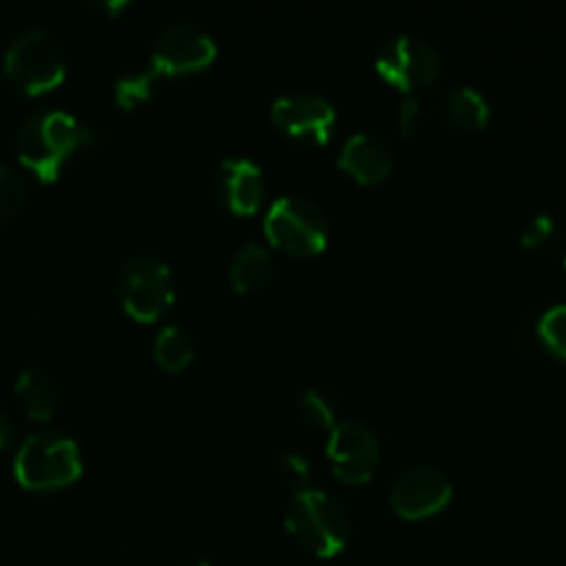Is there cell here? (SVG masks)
<instances>
[{"label": "cell", "instance_id": "1", "mask_svg": "<svg viewBox=\"0 0 566 566\" xmlns=\"http://www.w3.org/2000/svg\"><path fill=\"white\" fill-rule=\"evenodd\" d=\"M94 130L64 108H42L25 116L17 133V155L44 182H53L75 149L88 147Z\"/></svg>", "mask_w": 566, "mask_h": 566}, {"label": "cell", "instance_id": "2", "mask_svg": "<svg viewBox=\"0 0 566 566\" xmlns=\"http://www.w3.org/2000/svg\"><path fill=\"white\" fill-rule=\"evenodd\" d=\"M83 473L81 448L70 434L42 429L22 440L14 453V479L25 490H59Z\"/></svg>", "mask_w": 566, "mask_h": 566}, {"label": "cell", "instance_id": "3", "mask_svg": "<svg viewBox=\"0 0 566 566\" xmlns=\"http://www.w3.org/2000/svg\"><path fill=\"white\" fill-rule=\"evenodd\" d=\"M287 531L302 542L315 556H337L348 542V514L329 492L310 490L296 492L291 509H287Z\"/></svg>", "mask_w": 566, "mask_h": 566}, {"label": "cell", "instance_id": "4", "mask_svg": "<svg viewBox=\"0 0 566 566\" xmlns=\"http://www.w3.org/2000/svg\"><path fill=\"white\" fill-rule=\"evenodd\" d=\"M6 72L22 92H48L66 75L64 50L48 28H25L6 50Z\"/></svg>", "mask_w": 566, "mask_h": 566}, {"label": "cell", "instance_id": "5", "mask_svg": "<svg viewBox=\"0 0 566 566\" xmlns=\"http://www.w3.org/2000/svg\"><path fill=\"white\" fill-rule=\"evenodd\" d=\"M265 235L293 254H318L329 241V219L313 199L276 197L265 210Z\"/></svg>", "mask_w": 566, "mask_h": 566}, {"label": "cell", "instance_id": "6", "mask_svg": "<svg viewBox=\"0 0 566 566\" xmlns=\"http://www.w3.org/2000/svg\"><path fill=\"white\" fill-rule=\"evenodd\" d=\"M116 293L127 315L136 321H155L175 302V282L164 260L153 254H138L127 260L116 280Z\"/></svg>", "mask_w": 566, "mask_h": 566}, {"label": "cell", "instance_id": "7", "mask_svg": "<svg viewBox=\"0 0 566 566\" xmlns=\"http://www.w3.org/2000/svg\"><path fill=\"white\" fill-rule=\"evenodd\" d=\"M376 70L398 88H423L440 75L442 55L426 39L415 33H398L381 44Z\"/></svg>", "mask_w": 566, "mask_h": 566}, {"label": "cell", "instance_id": "8", "mask_svg": "<svg viewBox=\"0 0 566 566\" xmlns=\"http://www.w3.org/2000/svg\"><path fill=\"white\" fill-rule=\"evenodd\" d=\"M216 53H219L216 39L205 28L193 25V22H171L155 36L149 66L160 77L186 75V72L205 70L216 59Z\"/></svg>", "mask_w": 566, "mask_h": 566}, {"label": "cell", "instance_id": "9", "mask_svg": "<svg viewBox=\"0 0 566 566\" xmlns=\"http://www.w3.org/2000/svg\"><path fill=\"white\" fill-rule=\"evenodd\" d=\"M326 453L337 479L348 484H365L379 464V437L363 420H337L329 429Z\"/></svg>", "mask_w": 566, "mask_h": 566}, {"label": "cell", "instance_id": "10", "mask_svg": "<svg viewBox=\"0 0 566 566\" xmlns=\"http://www.w3.org/2000/svg\"><path fill=\"white\" fill-rule=\"evenodd\" d=\"M453 497V486L442 470L431 464H412L401 470L390 486V503L401 517L420 520L446 509Z\"/></svg>", "mask_w": 566, "mask_h": 566}, {"label": "cell", "instance_id": "11", "mask_svg": "<svg viewBox=\"0 0 566 566\" xmlns=\"http://www.w3.org/2000/svg\"><path fill=\"white\" fill-rule=\"evenodd\" d=\"M271 119L287 136L326 144L337 125V111L332 105V99H326L324 94L293 92L274 99V105H271Z\"/></svg>", "mask_w": 566, "mask_h": 566}, {"label": "cell", "instance_id": "12", "mask_svg": "<svg viewBox=\"0 0 566 566\" xmlns=\"http://www.w3.org/2000/svg\"><path fill=\"white\" fill-rule=\"evenodd\" d=\"M213 182L216 193L232 213H254L265 197L263 166L252 158H224Z\"/></svg>", "mask_w": 566, "mask_h": 566}, {"label": "cell", "instance_id": "13", "mask_svg": "<svg viewBox=\"0 0 566 566\" xmlns=\"http://www.w3.org/2000/svg\"><path fill=\"white\" fill-rule=\"evenodd\" d=\"M337 164L348 175L357 177L359 182H379L396 166V155H392L390 144L385 138L376 136V133L359 130L346 138L340 155H337Z\"/></svg>", "mask_w": 566, "mask_h": 566}, {"label": "cell", "instance_id": "14", "mask_svg": "<svg viewBox=\"0 0 566 566\" xmlns=\"http://www.w3.org/2000/svg\"><path fill=\"white\" fill-rule=\"evenodd\" d=\"M14 392L20 398L22 409L33 420H48L55 412V403H59V387L39 368L20 370V376L14 381Z\"/></svg>", "mask_w": 566, "mask_h": 566}, {"label": "cell", "instance_id": "15", "mask_svg": "<svg viewBox=\"0 0 566 566\" xmlns=\"http://www.w3.org/2000/svg\"><path fill=\"white\" fill-rule=\"evenodd\" d=\"M442 114L448 122L464 130H481L490 122V103L484 94L473 86H453L442 99Z\"/></svg>", "mask_w": 566, "mask_h": 566}, {"label": "cell", "instance_id": "16", "mask_svg": "<svg viewBox=\"0 0 566 566\" xmlns=\"http://www.w3.org/2000/svg\"><path fill=\"white\" fill-rule=\"evenodd\" d=\"M269 276H271V254L263 243L247 241L235 254H232L230 280L235 291L241 293L254 291V287L265 285Z\"/></svg>", "mask_w": 566, "mask_h": 566}, {"label": "cell", "instance_id": "17", "mask_svg": "<svg viewBox=\"0 0 566 566\" xmlns=\"http://www.w3.org/2000/svg\"><path fill=\"white\" fill-rule=\"evenodd\" d=\"M153 352H155V359H158L160 368H166L175 374V370H182L193 359V343H191V337L180 329V326L169 324V326H164L158 335H155Z\"/></svg>", "mask_w": 566, "mask_h": 566}, {"label": "cell", "instance_id": "18", "mask_svg": "<svg viewBox=\"0 0 566 566\" xmlns=\"http://www.w3.org/2000/svg\"><path fill=\"white\" fill-rule=\"evenodd\" d=\"M160 75L153 70V66H144V70H133L127 75H122L116 81L114 97L122 108H133V105L144 103V99L153 97L155 86H158Z\"/></svg>", "mask_w": 566, "mask_h": 566}, {"label": "cell", "instance_id": "19", "mask_svg": "<svg viewBox=\"0 0 566 566\" xmlns=\"http://www.w3.org/2000/svg\"><path fill=\"white\" fill-rule=\"evenodd\" d=\"M536 332H539V340L545 343L547 352L566 363V304H556V307L547 310L539 318Z\"/></svg>", "mask_w": 566, "mask_h": 566}, {"label": "cell", "instance_id": "20", "mask_svg": "<svg viewBox=\"0 0 566 566\" xmlns=\"http://www.w3.org/2000/svg\"><path fill=\"white\" fill-rule=\"evenodd\" d=\"M25 199H28V191L22 177L17 175L11 166L0 164V221L14 219V216L22 210V205H25Z\"/></svg>", "mask_w": 566, "mask_h": 566}, {"label": "cell", "instance_id": "21", "mask_svg": "<svg viewBox=\"0 0 566 566\" xmlns=\"http://www.w3.org/2000/svg\"><path fill=\"white\" fill-rule=\"evenodd\" d=\"M298 403H302V415L313 426L332 429V426L337 423V415H335V407H332V401L324 396V392L315 390V387H307V390L302 392V401Z\"/></svg>", "mask_w": 566, "mask_h": 566}, {"label": "cell", "instance_id": "22", "mask_svg": "<svg viewBox=\"0 0 566 566\" xmlns=\"http://www.w3.org/2000/svg\"><path fill=\"white\" fill-rule=\"evenodd\" d=\"M558 235V227H556V219L547 213H539L534 216V219L525 224L523 230V247L525 249H545L551 247L553 241H556Z\"/></svg>", "mask_w": 566, "mask_h": 566}, {"label": "cell", "instance_id": "23", "mask_svg": "<svg viewBox=\"0 0 566 566\" xmlns=\"http://www.w3.org/2000/svg\"><path fill=\"white\" fill-rule=\"evenodd\" d=\"M280 464H282V473H285V479L291 481L293 490L304 492L313 486V470H310L307 457H302V453H285V457L280 459Z\"/></svg>", "mask_w": 566, "mask_h": 566}, {"label": "cell", "instance_id": "24", "mask_svg": "<svg viewBox=\"0 0 566 566\" xmlns=\"http://www.w3.org/2000/svg\"><path fill=\"white\" fill-rule=\"evenodd\" d=\"M420 119V99L415 94H407L401 103V111H398V125H401L403 133H412L415 122Z\"/></svg>", "mask_w": 566, "mask_h": 566}, {"label": "cell", "instance_id": "25", "mask_svg": "<svg viewBox=\"0 0 566 566\" xmlns=\"http://www.w3.org/2000/svg\"><path fill=\"white\" fill-rule=\"evenodd\" d=\"M94 6H97L103 14H119V11L127 9L130 3H127V0H105V3H94Z\"/></svg>", "mask_w": 566, "mask_h": 566}, {"label": "cell", "instance_id": "26", "mask_svg": "<svg viewBox=\"0 0 566 566\" xmlns=\"http://www.w3.org/2000/svg\"><path fill=\"white\" fill-rule=\"evenodd\" d=\"M9 440H11V420H9V415L0 409V448H6V442Z\"/></svg>", "mask_w": 566, "mask_h": 566}, {"label": "cell", "instance_id": "27", "mask_svg": "<svg viewBox=\"0 0 566 566\" xmlns=\"http://www.w3.org/2000/svg\"><path fill=\"white\" fill-rule=\"evenodd\" d=\"M188 566H210V562H193V564H188Z\"/></svg>", "mask_w": 566, "mask_h": 566}, {"label": "cell", "instance_id": "28", "mask_svg": "<svg viewBox=\"0 0 566 566\" xmlns=\"http://www.w3.org/2000/svg\"><path fill=\"white\" fill-rule=\"evenodd\" d=\"M564 280H566V258H564Z\"/></svg>", "mask_w": 566, "mask_h": 566}]
</instances>
